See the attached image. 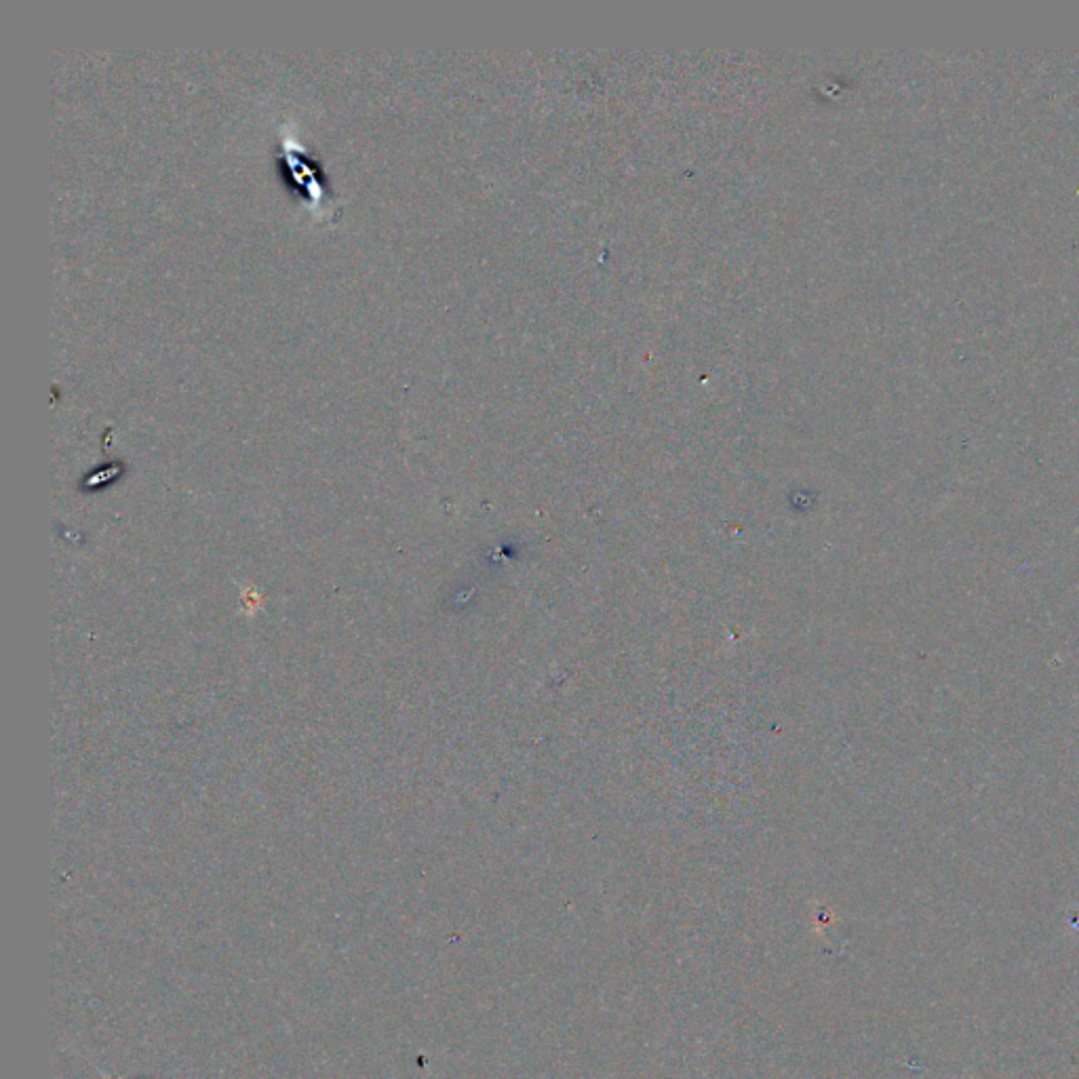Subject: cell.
I'll return each instance as SVG.
<instances>
[{"label": "cell", "mask_w": 1079, "mask_h": 1079, "mask_svg": "<svg viewBox=\"0 0 1079 1079\" xmlns=\"http://www.w3.org/2000/svg\"><path fill=\"white\" fill-rule=\"evenodd\" d=\"M283 156L289 163V171L293 178L306 188L310 205H319L323 213V205H329V203H327V190L319 182V169L315 165H310V161L302 154V148L293 140H287L285 135H283Z\"/></svg>", "instance_id": "6da1fadb"}]
</instances>
